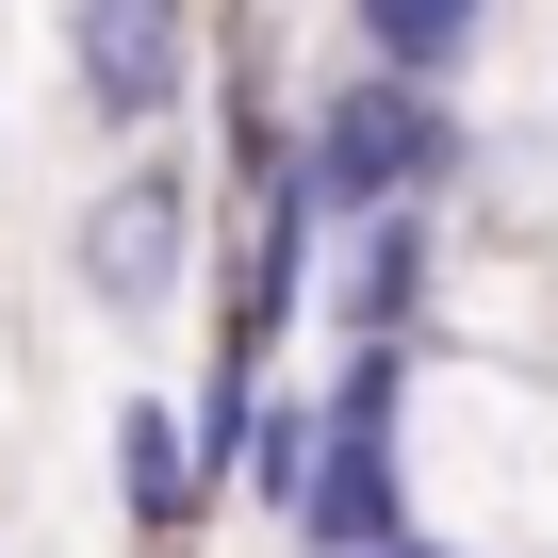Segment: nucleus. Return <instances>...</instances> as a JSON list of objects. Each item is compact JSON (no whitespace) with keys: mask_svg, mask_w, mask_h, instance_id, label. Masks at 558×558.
<instances>
[{"mask_svg":"<svg viewBox=\"0 0 558 558\" xmlns=\"http://www.w3.org/2000/svg\"><path fill=\"white\" fill-rule=\"evenodd\" d=\"M116 525L148 542V558H181L197 542V509H214V460H197V411L181 395H116Z\"/></svg>","mask_w":558,"mask_h":558,"instance_id":"obj_4","label":"nucleus"},{"mask_svg":"<svg viewBox=\"0 0 558 558\" xmlns=\"http://www.w3.org/2000/svg\"><path fill=\"white\" fill-rule=\"evenodd\" d=\"M476 165V116L444 83H395V66H345L313 116H296V181L329 230H378V214H444Z\"/></svg>","mask_w":558,"mask_h":558,"instance_id":"obj_1","label":"nucleus"},{"mask_svg":"<svg viewBox=\"0 0 558 558\" xmlns=\"http://www.w3.org/2000/svg\"><path fill=\"white\" fill-rule=\"evenodd\" d=\"M66 66H83V116L148 148V132L197 99L214 34H197V0H83V50H66Z\"/></svg>","mask_w":558,"mask_h":558,"instance_id":"obj_3","label":"nucleus"},{"mask_svg":"<svg viewBox=\"0 0 558 558\" xmlns=\"http://www.w3.org/2000/svg\"><path fill=\"white\" fill-rule=\"evenodd\" d=\"M345 17H362V66H395V83H444V99H460L509 0H345Z\"/></svg>","mask_w":558,"mask_h":558,"instance_id":"obj_6","label":"nucleus"},{"mask_svg":"<svg viewBox=\"0 0 558 558\" xmlns=\"http://www.w3.org/2000/svg\"><path fill=\"white\" fill-rule=\"evenodd\" d=\"M66 279H83L116 329H165V313H181V279H197V165H181V148H132V165L83 197Z\"/></svg>","mask_w":558,"mask_h":558,"instance_id":"obj_2","label":"nucleus"},{"mask_svg":"<svg viewBox=\"0 0 558 558\" xmlns=\"http://www.w3.org/2000/svg\"><path fill=\"white\" fill-rule=\"evenodd\" d=\"M313 427H329V395H296V362H279V378L246 395V427H230L214 493H246L263 525H296V493H313Z\"/></svg>","mask_w":558,"mask_h":558,"instance_id":"obj_5","label":"nucleus"}]
</instances>
